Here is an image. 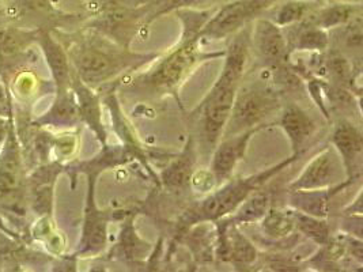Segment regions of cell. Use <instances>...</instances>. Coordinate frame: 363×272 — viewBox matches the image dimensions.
<instances>
[{
	"label": "cell",
	"mask_w": 363,
	"mask_h": 272,
	"mask_svg": "<svg viewBox=\"0 0 363 272\" xmlns=\"http://www.w3.org/2000/svg\"><path fill=\"white\" fill-rule=\"evenodd\" d=\"M35 44L40 47L45 57V63L50 68L55 93L69 90L72 68L65 45L56 37H53L52 30L47 28L37 29Z\"/></svg>",
	"instance_id": "17"
},
{
	"label": "cell",
	"mask_w": 363,
	"mask_h": 272,
	"mask_svg": "<svg viewBox=\"0 0 363 272\" xmlns=\"http://www.w3.org/2000/svg\"><path fill=\"white\" fill-rule=\"evenodd\" d=\"M198 161V150L194 136L189 135L184 144L182 153L176 155L166 166L161 170L160 183L172 192H182L191 188V180L195 173V165Z\"/></svg>",
	"instance_id": "19"
},
{
	"label": "cell",
	"mask_w": 363,
	"mask_h": 272,
	"mask_svg": "<svg viewBox=\"0 0 363 272\" xmlns=\"http://www.w3.org/2000/svg\"><path fill=\"white\" fill-rule=\"evenodd\" d=\"M264 187L255 191L248 199L234 211V214H231L233 221L241 226L263 220L268 210L272 207L274 200L272 192Z\"/></svg>",
	"instance_id": "25"
},
{
	"label": "cell",
	"mask_w": 363,
	"mask_h": 272,
	"mask_svg": "<svg viewBox=\"0 0 363 272\" xmlns=\"http://www.w3.org/2000/svg\"><path fill=\"white\" fill-rule=\"evenodd\" d=\"M354 183L346 180L339 186L325 188V189H309V191H287L289 204L291 208L301 211L303 214L317 217V218H328L332 210V200L351 187Z\"/></svg>",
	"instance_id": "20"
},
{
	"label": "cell",
	"mask_w": 363,
	"mask_h": 272,
	"mask_svg": "<svg viewBox=\"0 0 363 272\" xmlns=\"http://www.w3.org/2000/svg\"><path fill=\"white\" fill-rule=\"evenodd\" d=\"M294 217L298 234L312 239L318 246H324L330 242L332 233L330 222L327 221V218H317L297 210H294Z\"/></svg>",
	"instance_id": "28"
},
{
	"label": "cell",
	"mask_w": 363,
	"mask_h": 272,
	"mask_svg": "<svg viewBox=\"0 0 363 272\" xmlns=\"http://www.w3.org/2000/svg\"><path fill=\"white\" fill-rule=\"evenodd\" d=\"M52 33L65 45L72 71L84 85L96 90L117 82L120 76L157 60L161 53H138L111 38L84 28L77 33Z\"/></svg>",
	"instance_id": "1"
},
{
	"label": "cell",
	"mask_w": 363,
	"mask_h": 272,
	"mask_svg": "<svg viewBox=\"0 0 363 272\" xmlns=\"http://www.w3.org/2000/svg\"><path fill=\"white\" fill-rule=\"evenodd\" d=\"M262 130H264V127H256L235 135L222 137L216 143L210 168L216 187L230 180L237 165L245 158L250 139Z\"/></svg>",
	"instance_id": "14"
},
{
	"label": "cell",
	"mask_w": 363,
	"mask_h": 272,
	"mask_svg": "<svg viewBox=\"0 0 363 272\" xmlns=\"http://www.w3.org/2000/svg\"><path fill=\"white\" fill-rule=\"evenodd\" d=\"M6 23L22 25L28 29H59L66 22L82 19L55 7L52 0H6Z\"/></svg>",
	"instance_id": "9"
},
{
	"label": "cell",
	"mask_w": 363,
	"mask_h": 272,
	"mask_svg": "<svg viewBox=\"0 0 363 272\" xmlns=\"http://www.w3.org/2000/svg\"><path fill=\"white\" fill-rule=\"evenodd\" d=\"M223 0H146L145 3L149 7V14L146 18V26L158 18L174 13L180 8H210Z\"/></svg>",
	"instance_id": "29"
},
{
	"label": "cell",
	"mask_w": 363,
	"mask_h": 272,
	"mask_svg": "<svg viewBox=\"0 0 363 272\" xmlns=\"http://www.w3.org/2000/svg\"><path fill=\"white\" fill-rule=\"evenodd\" d=\"M361 16V4L355 3H321L308 19L324 30L346 26L354 18Z\"/></svg>",
	"instance_id": "24"
},
{
	"label": "cell",
	"mask_w": 363,
	"mask_h": 272,
	"mask_svg": "<svg viewBox=\"0 0 363 272\" xmlns=\"http://www.w3.org/2000/svg\"><path fill=\"white\" fill-rule=\"evenodd\" d=\"M87 192L83 211L82 233L75 257L99 256L108 246V226L113 215L99 210L96 202V186L99 174L87 173Z\"/></svg>",
	"instance_id": "8"
},
{
	"label": "cell",
	"mask_w": 363,
	"mask_h": 272,
	"mask_svg": "<svg viewBox=\"0 0 363 272\" xmlns=\"http://www.w3.org/2000/svg\"><path fill=\"white\" fill-rule=\"evenodd\" d=\"M330 146L336 150L347 180L355 183L362 177L363 136L362 131L351 120L340 119L332 128Z\"/></svg>",
	"instance_id": "13"
},
{
	"label": "cell",
	"mask_w": 363,
	"mask_h": 272,
	"mask_svg": "<svg viewBox=\"0 0 363 272\" xmlns=\"http://www.w3.org/2000/svg\"><path fill=\"white\" fill-rule=\"evenodd\" d=\"M250 26L242 28L231 35L230 44L225 51V63L214 85L189 115L201 124L207 143L215 147L230 118L231 108L237 90L242 84L250 56Z\"/></svg>",
	"instance_id": "3"
},
{
	"label": "cell",
	"mask_w": 363,
	"mask_h": 272,
	"mask_svg": "<svg viewBox=\"0 0 363 272\" xmlns=\"http://www.w3.org/2000/svg\"><path fill=\"white\" fill-rule=\"evenodd\" d=\"M71 90L77 100L81 121L90 128L101 146L108 144V132L102 120L101 94L96 91V89L84 85L74 71L71 75Z\"/></svg>",
	"instance_id": "18"
},
{
	"label": "cell",
	"mask_w": 363,
	"mask_h": 272,
	"mask_svg": "<svg viewBox=\"0 0 363 272\" xmlns=\"http://www.w3.org/2000/svg\"><path fill=\"white\" fill-rule=\"evenodd\" d=\"M250 51L255 52L267 68L281 66L291 60L284 29L268 18H257L252 22Z\"/></svg>",
	"instance_id": "11"
},
{
	"label": "cell",
	"mask_w": 363,
	"mask_h": 272,
	"mask_svg": "<svg viewBox=\"0 0 363 272\" xmlns=\"http://www.w3.org/2000/svg\"><path fill=\"white\" fill-rule=\"evenodd\" d=\"M287 44L290 53L294 52H317L323 53L330 48V35L328 30H324L313 25L308 18L303 21L287 26Z\"/></svg>",
	"instance_id": "22"
},
{
	"label": "cell",
	"mask_w": 363,
	"mask_h": 272,
	"mask_svg": "<svg viewBox=\"0 0 363 272\" xmlns=\"http://www.w3.org/2000/svg\"><path fill=\"white\" fill-rule=\"evenodd\" d=\"M81 121L78 105L74 91L69 89L67 91L56 93L55 101L50 109L40 118L34 120L33 125L37 128L44 127H74Z\"/></svg>",
	"instance_id": "23"
},
{
	"label": "cell",
	"mask_w": 363,
	"mask_h": 272,
	"mask_svg": "<svg viewBox=\"0 0 363 272\" xmlns=\"http://www.w3.org/2000/svg\"><path fill=\"white\" fill-rule=\"evenodd\" d=\"M4 8H6V0H0V28L6 25V19H4Z\"/></svg>",
	"instance_id": "30"
},
{
	"label": "cell",
	"mask_w": 363,
	"mask_h": 272,
	"mask_svg": "<svg viewBox=\"0 0 363 272\" xmlns=\"http://www.w3.org/2000/svg\"><path fill=\"white\" fill-rule=\"evenodd\" d=\"M277 123L290 142L291 155H297L301 158L308 149L309 140L318 130L317 123L297 103H289L281 108Z\"/></svg>",
	"instance_id": "16"
},
{
	"label": "cell",
	"mask_w": 363,
	"mask_h": 272,
	"mask_svg": "<svg viewBox=\"0 0 363 272\" xmlns=\"http://www.w3.org/2000/svg\"><path fill=\"white\" fill-rule=\"evenodd\" d=\"M281 109V93L264 81L238 87L230 118L222 137L235 135L256 127L271 125L268 119ZM220 137V139H222Z\"/></svg>",
	"instance_id": "5"
},
{
	"label": "cell",
	"mask_w": 363,
	"mask_h": 272,
	"mask_svg": "<svg viewBox=\"0 0 363 272\" xmlns=\"http://www.w3.org/2000/svg\"><path fill=\"white\" fill-rule=\"evenodd\" d=\"M262 232L265 237L274 241H283L291 237L293 233L297 232L294 210L271 207L262 220Z\"/></svg>",
	"instance_id": "26"
},
{
	"label": "cell",
	"mask_w": 363,
	"mask_h": 272,
	"mask_svg": "<svg viewBox=\"0 0 363 272\" xmlns=\"http://www.w3.org/2000/svg\"><path fill=\"white\" fill-rule=\"evenodd\" d=\"M14 113L10 116L9 132L0 146V203L14 212L26 205V174Z\"/></svg>",
	"instance_id": "6"
},
{
	"label": "cell",
	"mask_w": 363,
	"mask_h": 272,
	"mask_svg": "<svg viewBox=\"0 0 363 272\" xmlns=\"http://www.w3.org/2000/svg\"><path fill=\"white\" fill-rule=\"evenodd\" d=\"M37 29H28L17 25L0 28V75L11 67L28 50L35 44Z\"/></svg>",
	"instance_id": "21"
},
{
	"label": "cell",
	"mask_w": 363,
	"mask_h": 272,
	"mask_svg": "<svg viewBox=\"0 0 363 272\" xmlns=\"http://www.w3.org/2000/svg\"><path fill=\"white\" fill-rule=\"evenodd\" d=\"M214 226L216 232L214 257L242 268L256 263L259 255L253 242L244 236L240 225L233 221L230 215L214 222Z\"/></svg>",
	"instance_id": "12"
},
{
	"label": "cell",
	"mask_w": 363,
	"mask_h": 272,
	"mask_svg": "<svg viewBox=\"0 0 363 272\" xmlns=\"http://www.w3.org/2000/svg\"><path fill=\"white\" fill-rule=\"evenodd\" d=\"M299 157L290 155L279 164L257 171L255 174L230 178L226 183L218 186L215 191H211L203 200L192 204L180 218V229L182 234L192 226L208 222L214 223L225 217L231 215L241 204L244 203L249 196L257 191L259 188L267 186L274 177H277L283 170L287 169L290 165L297 162Z\"/></svg>",
	"instance_id": "4"
},
{
	"label": "cell",
	"mask_w": 363,
	"mask_h": 272,
	"mask_svg": "<svg viewBox=\"0 0 363 272\" xmlns=\"http://www.w3.org/2000/svg\"><path fill=\"white\" fill-rule=\"evenodd\" d=\"M215 7L210 8H180L174 14L182 21V33L180 42L170 51L158 57L157 64L138 75L133 85L160 94H176L180 86L196 68L218 57H223L225 51L206 52L201 50L199 32L213 16Z\"/></svg>",
	"instance_id": "2"
},
{
	"label": "cell",
	"mask_w": 363,
	"mask_h": 272,
	"mask_svg": "<svg viewBox=\"0 0 363 272\" xmlns=\"http://www.w3.org/2000/svg\"><path fill=\"white\" fill-rule=\"evenodd\" d=\"M346 180L343 164L330 144L311 158L297 178L289 184L287 191L325 189L339 186Z\"/></svg>",
	"instance_id": "10"
},
{
	"label": "cell",
	"mask_w": 363,
	"mask_h": 272,
	"mask_svg": "<svg viewBox=\"0 0 363 272\" xmlns=\"http://www.w3.org/2000/svg\"><path fill=\"white\" fill-rule=\"evenodd\" d=\"M321 3L320 0H287L281 3L269 19L281 28H287L309 17Z\"/></svg>",
	"instance_id": "27"
},
{
	"label": "cell",
	"mask_w": 363,
	"mask_h": 272,
	"mask_svg": "<svg viewBox=\"0 0 363 272\" xmlns=\"http://www.w3.org/2000/svg\"><path fill=\"white\" fill-rule=\"evenodd\" d=\"M62 173H65V164L50 161L41 164L26 177V196H30L32 210L40 218L52 217L55 184Z\"/></svg>",
	"instance_id": "15"
},
{
	"label": "cell",
	"mask_w": 363,
	"mask_h": 272,
	"mask_svg": "<svg viewBox=\"0 0 363 272\" xmlns=\"http://www.w3.org/2000/svg\"><path fill=\"white\" fill-rule=\"evenodd\" d=\"M277 3L278 0H228L222 7L215 8L213 16L200 29L199 37L201 42L229 38L262 18Z\"/></svg>",
	"instance_id": "7"
}]
</instances>
